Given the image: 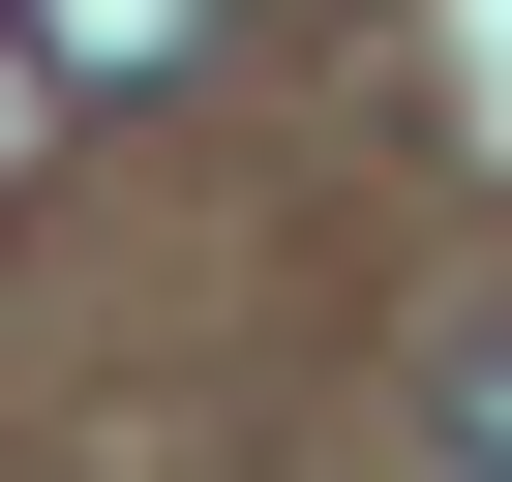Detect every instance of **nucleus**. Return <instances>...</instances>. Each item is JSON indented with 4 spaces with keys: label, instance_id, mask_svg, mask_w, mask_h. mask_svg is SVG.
<instances>
[{
    "label": "nucleus",
    "instance_id": "nucleus-2",
    "mask_svg": "<svg viewBox=\"0 0 512 482\" xmlns=\"http://www.w3.org/2000/svg\"><path fill=\"white\" fill-rule=\"evenodd\" d=\"M452 452H482V482H512V332H482V392H452Z\"/></svg>",
    "mask_w": 512,
    "mask_h": 482
},
{
    "label": "nucleus",
    "instance_id": "nucleus-1",
    "mask_svg": "<svg viewBox=\"0 0 512 482\" xmlns=\"http://www.w3.org/2000/svg\"><path fill=\"white\" fill-rule=\"evenodd\" d=\"M181 31H211V0H31V61H91V91H151Z\"/></svg>",
    "mask_w": 512,
    "mask_h": 482
}]
</instances>
